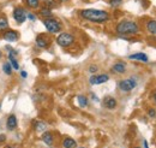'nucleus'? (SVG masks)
I'll list each match as a JSON object with an SVG mask.
<instances>
[{"instance_id": "obj_34", "label": "nucleus", "mask_w": 156, "mask_h": 148, "mask_svg": "<svg viewBox=\"0 0 156 148\" xmlns=\"http://www.w3.org/2000/svg\"><path fill=\"white\" fill-rule=\"evenodd\" d=\"M80 148H84V147H80Z\"/></svg>"}, {"instance_id": "obj_29", "label": "nucleus", "mask_w": 156, "mask_h": 148, "mask_svg": "<svg viewBox=\"0 0 156 148\" xmlns=\"http://www.w3.org/2000/svg\"><path fill=\"white\" fill-rule=\"evenodd\" d=\"M144 147H145V148H149V147H148V145H147V141H144Z\"/></svg>"}, {"instance_id": "obj_21", "label": "nucleus", "mask_w": 156, "mask_h": 148, "mask_svg": "<svg viewBox=\"0 0 156 148\" xmlns=\"http://www.w3.org/2000/svg\"><path fill=\"white\" fill-rule=\"evenodd\" d=\"M35 125H34V128L36 131H43V130L47 128V125H46V123L44 122H35L34 123Z\"/></svg>"}, {"instance_id": "obj_13", "label": "nucleus", "mask_w": 156, "mask_h": 148, "mask_svg": "<svg viewBox=\"0 0 156 148\" xmlns=\"http://www.w3.org/2000/svg\"><path fill=\"white\" fill-rule=\"evenodd\" d=\"M130 59L132 60H138V61H143V63H147L149 60V58L147 54L144 53H135V54H131L130 56Z\"/></svg>"}, {"instance_id": "obj_30", "label": "nucleus", "mask_w": 156, "mask_h": 148, "mask_svg": "<svg viewBox=\"0 0 156 148\" xmlns=\"http://www.w3.org/2000/svg\"><path fill=\"white\" fill-rule=\"evenodd\" d=\"M154 100H155V102H156V93H155V95H154Z\"/></svg>"}, {"instance_id": "obj_20", "label": "nucleus", "mask_w": 156, "mask_h": 148, "mask_svg": "<svg viewBox=\"0 0 156 148\" xmlns=\"http://www.w3.org/2000/svg\"><path fill=\"white\" fill-rule=\"evenodd\" d=\"M25 4L30 9H37L40 5V1L39 0H25Z\"/></svg>"}, {"instance_id": "obj_11", "label": "nucleus", "mask_w": 156, "mask_h": 148, "mask_svg": "<svg viewBox=\"0 0 156 148\" xmlns=\"http://www.w3.org/2000/svg\"><path fill=\"white\" fill-rule=\"evenodd\" d=\"M103 104H105V106H106L107 109H109V110H113V109L117 107V100H115L114 98H111V96L105 98Z\"/></svg>"}, {"instance_id": "obj_26", "label": "nucleus", "mask_w": 156, "mask_h": 148, "mask_svg": "<svg viewBox=\"0 0 156 148\" xmlns=\"http://www.w3.org/2000/svg\"><path fill=\"white\" fill-rule=\"evenodd\" d=\"M5 141H6V136L2 135V134H0V143H4Z\"/></svg>"}, {"instance_id": "obj_18", "label": "nucleus", "mask_w": 156, "mask_h": 148, "mask_svg": "<svg viewBox=\"0 0 156 148\" xmlns=\"http://www.w3.org/2000/svg\"><path fill=\"white\" fill-rule=\"evenodd\" d=\"M78 100V104H79V106L80 107H87L88 106V99H87V96H84V95H79L77 98Z\"/></svg>"}, {"instance_id": "obj_24", "label": "nucleus", "mask_w": 156, "mask_h": 148, "mask_svg": "<svg viewBox=\"0 0 156 148\" xmlns=\"http://www.w3.org/2000/svg\"><path fill=\"white\" fill-rule=\"evenodd\" d=\"M89 71H90V72H93V74H94V72H96V71H98V66H96V65H91V66L89 68Z\"/></svg>"}, {"instance_id": "obj_5", "label": "nucleus", "mask_w": 156, "mask_h": 148, "mask_svg": "<svg viewBox=\"0 0 156 148\" xmlns=\"http://www.w3.org/2000/svg\"><path fill=\"white\" fill-rule=\"evenodd\" d=\"M136 87V81L132 78H127V80H122L119 82V88L122 92H131L133 88Z\"/></svg>"}, {"instance_id": "obj_32", "label": "nucleus", "mask_w": 156, "mask_h": 148, "mask_svg": "<svg viewBox=\"0 0 156 148\" xmlns=\"http://www.w3.org/2000/svg\"><path fill=\"white\" fill-rule=\"evenodd\" d=\"M7 148H12V147H7Z\"/></svg>"}, {"instance_id": "obj_14", "label": "nucleus", "mask_w": 156, "mask_h": 148, "mask_svg": "<svg viewBox=\"0 0 156 148\" xmlns=\"http://www.w3.org/2000/svg\"><path fill=\"white\" fill-rule=\"evenodd\" d=\"M113 71L117 72V74H124V72L126 71V65H125L124 63H121V61L115 63V64L113 65Z\"/></svg>"}, {"instance_id": "obj_17", "label": "nucleus", "mask_w": 156, "mask_h": 148, "mask_svg": "<svg viewBox=\"0 0 156 148\" xmlns=\"http://www.w3.org/2000/svg\"><path fill=\"white\" fill-rule=\"evenodd\" d=\"M40 15L44 18H49V17H52V11L49 7H42L40 10Z\"/></svg>"}, {"instance_id": "obj_1", "label": "nucleus", "mask_w": 156, "mask_h": 148, "mask_svg": "<svg viewBox=\"0 0 156 148\" xmlns=\"http://www.w3.org/2000/svg\"><path fill=\"white\" fill-rule=\"evenodd\" d=\"M80 17L85 20L94 22V23H103L109 19V13L103 10H96V9H85L79 12Z\"/></svg>"}, {"instance_id": "obj_10", "label": "nucleus", "mask_w": 156, "mask_h": 148, "mask_svg": "<svg viewBox=\"0 0 156 148\" xmlns=\"http://www.w3.org/2000/svg\"><path fill=\"white\" fill-rule=\"evenodd\" d=\"M36 45L40 48H46L49 45V40H48V37L46 36V35L41 34V35L36 37Z\"/></svg>"}, {"instance_id": "obj_4", "label": "nucleus", "mask_w": 156, "mask_h": 148, "mask_svg": "<svg viewBox=\"0 0 156 148\" xmlns=\"http://www.w3.org/2000/svg\"><path fill=\"white\" fill-rule=\"evenodd\" d=\"M75 42V36L69 33H61L57 37V43L61 47H70Z\"/></svg>"}, {"instance_id": "obj_33", "label": "nucleus", "mask_w": 156, "mask_h": 148, "mask_svg": "<svg viewBox=\"0 0 156 148\" xmlns=\"http://www.w3.org/2000/svg\"><path fill=\"white\" fill-rule=\"evenodd\" d=\"M135 148H139V147H135Z\"/></svg>"}, {"instance_id": "obj_31", "label": "nucleus", "mask_w": 156, "mask_h": 148, "mask_svg": "<svg viewBox=\"0 0 156 148\" xmlns=\"http://www.w3.org/2000/svg\"><path fill=\"white\" fill-rule=\"evenodd\" d=\"M1 57H2V52H1V51H0V58H1Z\"/></svg>"}, {"instance_id": "obj_8", "label": "nucleus", "mask_w": 156, "mask_h": 148, "mask_svg": "<svg viewBox=\"0 0 156 148\" xmlns=\"http://www.w3.org/2000/svg\"><path fill=\"white\" fill-rule=\"evenodd\" d=\"M18 33L15 31V30H5L4 34H2V39L9 41V42H15L18 40Z\"/></svg>"}, {"instance_id": "obj_7", "label": "nucleus", "mask_w": 156, "mask_h": 148, "mask_svg": "<svg viewBox=\"0 0 156 148\" xmlns=\"http://www.w3.org/2000/svg\"><path fill=\"white\" fill-rule=\"evenodd\" d=\"M109 80L108 75L103 74V75H94L90 77L89 82L90 84H102V83H106L107 81Z\"/></svg>"}, {"instance_id": "obj_6", "label": "nucleus", "mask_w": 156, "mask_h": 148, "mask_svg": "<svg viewBox=\"0 0 156 148\" xmlns=\"http://www.w3.org/2000/svg\"><path fill=\"white\" fill-rule=\"evenodd\" d=\"M12 16L18 24H22L27 20V13H25L24 9H22V7H15L13 12H12Z\"/></svg>"}, {"instance_id": "obj_19", "label": "nucleus", "mask_w": 156, "mask_h": 148, "mask_svg": "<svg viewBox=\"0 0 156 148\" xmlns=\"http://www.w3.org/2000/svg\"><path fill=\"white\" fill-rule=\"evenodd\" d=\"M9 28V20L6 17H0V31L6 30Z\"/></svg>"}, {"instance_id": "obj_9", "label": "nucleus", "mask_w": 156, "mask_h": 148, "mask_svg": "<svg viewBox=\"0 0 156 148\" xmlns=\"http://www.w3.org/2000/svg\"><path fill=\"white\" fill-rule=\"evenodd\" d=\"M6 128L7 130L12 131L17 128V117L15 114H10L7 117V120H6Z\"/></svg>"}, {"instance_id": "obj_28", "label": "nucleus", "mask_w": 156, "mask_h": 148, "mask_svg": "<svg viewBox=\"0 0 156 148\" xmlns=\"http://www.w3.org/2000/svg\"><path fill=\"white\" fill-rule=\"evenodd\" d=\"M20 76H22V77H23V78H25V77H27V76H28V74H27V72H25V71H22V72H20Z\"/></svg>"}, {"instance_id": "obj_12", "label": "nucleus", "mask_w": 156, "mask_h": 148, "mask_svg": "<svg viewBox=\"0 0 156 148\" xmlns=\"http://www.w3.org/2000/svg\"><path fill=\"white\" fill-rule=\"evenodd\" d=\"M42 141H43L47 146H52V145H53V141H54V139H53V134L49 132V131L43 132V135H42Z\"/></svg>"}, {"instance_id": "obj_23", "label": "nucleus", "mask_w": 156, "mask_h": 148, "mask_svg": "<svg viewBox=\"0 0 156 148\" xmlns=\"http://www.w3.org/2000/svg\"><path fill=\"white\" fill-rule=\"evenodd\" d=\"M121 2H122V0H109L111 6H113V7H117V6H119Z\"/></svg>"}, {"instance_id": "obj_2", "label": "nucleus", "mask_w": 156, "mask_h": 148, "mask_svg": "<svg viewBox=\"0 0 156 148\" xmlns=\"http://www.w3.org/2000/svg\"><path fill=\"white\" fill-rule=\"evenodd\" d=\"M117 33L120 35H135L139 31V27L133 20H121L117 25Z\"/></svg>"}, {"instance_id": "obj_25", "label": "nucleus", "mask_w": 156, "mask_h": 148, "mask_svg": "<svg viewBox=\"0 0 156 148\" xmlns=\"http://www.w3.org/2000/svg\"><path fill=\"white\" fill-rule=\"evenodd\" d=\"M148 114H149V117H151V118H153V117H155L156 111H155V110H153V109H150V110H149V112H148Z\"/></svg>"}, {"instance_id": "obj_27", "label": "nucleus", "mask_w": 156, "mask_h": 148, "mask_svg": "<svg viewBox=\"0 0 156 148\" xmlns=\"http://www.w3.org/2000/svg\"><path fill=\"white\" fill-rule=\"evenodd\" d=\"M27 18H29L30 20H35V18H36V17H35L33 13H28V15H27Z\"/></svg>"}, {"instance_id": "obj_3", "label": "nucleus", "mask_w": 156, "mask_h": 148, "mask_svg": "<svg viewBox=\"0 0 156 148\" xmlns=\"http://www.w3.org/2000/svg\"><path fill=\"white\" fill-rule=\"evenodd\" d=\"M43 24H44V27H46V29H47L48 33L57 34V33H59V31L61 30V24H60V22H58L57 19L52 18V17L43 19Z\"/></svg>"}, {"instance_id": "obj_15", "label": "nucleus", "mask_w": 156, "mask_h": 148, "mask_svg": "<svg viewBox=\"0 0 156 148\" xmlns=\"http://www.w3.org/2000/svg\"><path fill=\"white\" fill-rule=\"evenodd\" d=\"M62 146H64V148H76L77 142L71 137H66L62 141Z\"/></svg>"}, {"instance_id": "obj_16", "label": "nucleus", "mask_w": 156, "mask_h": 148, "mask_svg": "<svg viewBox=\"0 0 156 148\" xmlns=\"http://www.w3.org/2000/svg\"><path fill=\"white\" fill-rule=\"evenodd\" d=\"M147 29H148V31L150 33V34H153V35H156V20H149L148 23H147Z\"/></svg>"}, {"instance_id": "obj_22", "label": "nucleus", "mask_w": 156, "mask_h": 148, "mask_svg": "<svg viewBox=\"0 0 156 148\" xmlns=\"http://www.w3.org/2000/svg\"><path fill=\"white\" fill-rule=\"evenodd\" d=\"M12 69H13V68H12V65H11L10 63H5V64L2 65V71L6 75H9V76L12 74Z\"/></svg>"}]
</instances>
